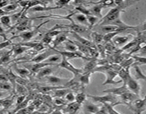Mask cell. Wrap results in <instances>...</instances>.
Instances as JSON below:
<instances>
[{
  "label": "cell",
  "mask_w": 146,
  "mask_h": 114,
  "mask_svg": "<svg viewBox=\"0 0 146 114\" xmlns=\"http://www.w3.org/2000/svg\"><path fill=\"white\" fill-rule=\"evenodd\" d=\"M137 1H114L115 7H113L106 14V15L103 17L102 19L98 23V26L108 25L113 22L116 19L121 17V14L125 11L127 7L132 6Z\"/></svg>",
  "instance_id": "1"
},
{
  "label": "cell",
  "mask_w": 146,
  "mask_h": 114,
  "mask_svg": "<svg viewBox=\"0 0 146 114\" xmlns=\"http://www.w3.org/2000/svg\"><path fill=\"white\" fill-rule=\"evenodd\" d=\"M94 102L100 103L103 105L105 103H108L112 105L113 106H115L121 104V101H118L117 95H113L111 93H106L105 95H87Z\"/></svg>",
  "instance_id": "2"
},
{
  "label": "cell",
  "mask_w": 146,
  "mask_h": 114,
  "mask_svg": "<svg viewBox=\"0 0 146 114\" xmlns=\"http://www.w3.org/2000/svg\"><path fill=\"white\" fill-rule=\"evenodd\" d=\"M48 22H49V20H47V21H44V22H42L41 24H40L39 25L37 26L36 27H34L33 29L30 30V31H24V32L20 33V34H19L18 35H14L11 38H10V39H13V38H17V37H20V38L24 41V42L30 41V40H31L33 37L36 36L38 35V34L41 33V31H40L41 27Z\"/></svg>",
  "instance_id": "3"
},
{
  "label": "cell",
  "mask_w": 146,
  "mask_h": 114,
  "mask_svg": "<svg viewBox=\"0 0 146 114\" xmlns=\"http://www.w3.org/2000/svg\"><path fill=\"white\" fill-rule=\"evenodd\" d=\"M68 21H70L71 24L68 25H64L66 28H69L71 31H74V32L76 33V34H79L81 36V34H87L88 35V32L91 29L88 27H85V26L81 25V24H78L76 22L74 19H73L72 17H69Z\"/></svg>",
  "instance_id": "4"
},
{
  "label": "cell",
  "mask_w": 146,
  "mask_h": 114,
  "mask_svg": "<svg viewBox=\"0 0 146 114\" xmlns=\"http://www.w3.org/2000/svg\"><path fill=\"white\" fill-rule=\"evenodd\" d=\"M58 53H56V51L54 50V48H52L51 46H49L48 48H46L44 50V51H43L42 53H40V54H36L34 58H32L31 59H30L29 61H28L27 62H31V63H41L44 62L47 58H49L51 56L54 55V54H56Z\"/></svg>",
  "instance_id": "5"
},
{
  "label": "cell",
  "mask_w": 146,
  "mask_h": 114,
  "mask_svg": "<svg viewBox=\"0 0 146 114\" xmlns=\"http://www.w3.org/2000/svg\"><path fill=\"white\" fill-rule=\"evenodd\" d=\"M57 66L67 70V71H68L69 72H71V74H73V75H74V76H79L83 74L82 68H76V67H75L74 65H72V64L69 62V61H68V59H66V58H64V57H62V60H61V62L57 65Z\"/></svg>",
  "instance_id": "6"
},
{
  "label": "cell",
  "mask_w": 146,
  "mask_h": 114,
  "mask_svg": "<svg viewBox=\"0 0 146 114\" xmlns=\"http://www.w3.org/2000/svg\"><path fill=\"white\" fill-rule=\"evenodd\" d=\"M120 97H121V104L125 105L126 106H128L129 108V109L133 111V103L137 99H138L140 96L137 95L136 94L133 93L131 92V91H128V92L123 94Z\"/></svg>",
  "instance_id": "7"
},
{
  "label": "cell",
  "mask_w": 146,
  "mask_h": 114,
  "mask_svg": "<svg viewBox=\"0 0 146 114\" xmlns=\"http://www.w3.org/2000/svg\"><path fill=\"white\" fill-rule=\"evenodd\" d=\"M125 85H127V88H128L131 92L133 93L136 94L137 95L140 96V92H141V85L138 82L135 78H133L131 75V73L129 74L128 76V79H127Z\"/></svg>",
  "instance_id": "8"
},
{
  "label": "cell",
  "mask_w": 146,
  "mask_h": 114,
  "mask_svg": "<svg viewBox=\"0 0 146 114\" xmlns=\"http://www.w3.org/2000/svg\"><path fill=\"white\" fill-rule=\"evenodd\" d=\"M53 48V47H52ZM56 53L61 54L62 56V57H64L66 59L71 60L74 59V58H81L83 60H87V61H89L91 58H87L86 56L83 55L81 53H80L79 51H76V52H71V51H61L59 50L56 49V48H54Z\"/></svg>",
  "instance_id": "9"
},
{
  "label": "cell",
  "mask_w": 146,
  "mask_h": 114,
  "mask_svg": "<svg viewBox=\"0 0 146 114\" xmlns=\"http://www.w3.org/2000/svg\"><path fill=\"white\" fill-rule=\"evenodd\" d=\"M105 74L106 76V79L104 81V83H103V85H108V84H111V85H117V84H119L120 83L123 82L122 80H120V81H115V78L118 75V73L116 71H113V70L111 68L108 70H107L104 73Z\"/></svg>",
  "instance_id": "10"
},
{
  "label": "cell",
  "mask_w": 146,
  "mask_h": 114,
  "mask_svg": "<svg viewBox=\"0 0 146 114\" xmlns=\"http://www.w3.org/2000/svg\"><path fill=\"white\" fill-rule=\"evenodd\" d=\"M24 66H25V68H27L30 71V74H37L40 70L42 69L44 67L48 66H57V65H56V64L46 62L34 63V64H25Z\"/></svg>",
  "instance_id": "11"
},
{
  "label": "cell",
  "mask_w": 146,
  "mask_h": 114,
  "mask_svg": "<svg viewBox=\"0 0 146 114\" xmlns=\"http://www.w3.org/2000/svg\"><path fill=\"white\" fill-rule=\"evenodd\" d=\"M46 79L50 84H51L52 85H55V86H66L67 83L70 81V79H68V78H61V77L54 75L46 76Z\"/></svg>",
  "instance_id": "12"
},
{
  "label": "cell",
  "mask_w": 146,
  "mask_h": 114,
  "mask_svg": "<svg viewBox=\"0 0 146 114\" xmlns=\"http://www.w3.org/2000/svg\"><path fill=\"white\" fill-rule=\"evenodd\" d=\"M146 111V94L143 99L138 98L133 105V111L135 114H142Z\"/></svg>",
  "instance_id": "13"
},
{
  "label": "cell",
  "mask_w": 146,
  "mask_h": 114,
  "mask_svg": "<svg viewBox=\"0 0 146 114\" xmlns=\"http://www.w3.org/2000/svg\"><path fill=\"white\" fill-rule=\"evenodd\" d=\"M101 107H100L99 105L88 101H86L84 103V105H83L84 114H94L98 112L101 110Z\"/></svg>",
  "instance_id": "14"
},
{
  "label": "cell",
  "mask_w": 146,
  "mask_h": 114,
  "mask_svg": "<svg viewBox=\"0 0 146 114\" xmlns=\"http://www.w3.org/2000/svg\"><path fill=\"white\" fill-rule=\"evenodd\" d=\"M104 8H106V7H104V4H102V1H94V7H92L90 9L91 15L100 19H102L104 17H103L101 11H102L103 9Z\"/></svg>",
  "instance_id": "15"
},
{
  "label": "cell",
  "mask_w": 146,
  "mask_h": 114,
  "mask_svg": "<svg viewBox=\"0 0 146 114\" xmlns=\"http://www.w3.org/2000/svg\"><path fill=\"white\" fill-rule=\"evenodd\" d=\"M21 46H24L28 47V48H32L33 50L36 51V52L38 51H44L46 49L45 45L42 44L41 42H38V41H27V42H21L18 43Z\"/></svg>",
  "instance_id": "16"
},
{
  "label": "cell",
  "mask_w": 146,
  "mask_h": 114,
  "mask_svg": "<svg viewBox=\"0 0 146 114\" xmlns=\"http://www.w3.org/2000/svg\"><path fill=\"white\" fill-rule=\"evenodd\" d=\"M70 34H72V36L76 38V41H78V43L81 44L82 45L86 46L88 47V48H96V45L93 41H91L90 40L87 39L85 37L79 35V34H76V33L74 32V31H70Z\"/></svg>",
  "instance_id": "17"
},
{
  "label": "cell",
  "mask_w": 146,
  "mask_h": 114,
  "mask_svg": "<svg viewBox=\"0 0 146 114\" xmlns=\"http://www.w3.org/2000/svg\"><path fill=\"white\" fill-rule=\"evenodd\" d=\"M128 91H130L128 90V88H127V85H124L123 84V85L121 87L108 88V89L104 90L103 92H104V93H111L113 94V95H117V96H121L123 94L125 93L128 92Z\"/></svg>",
  "instance_id": "18"
},
{
  "label": "cell",
  "mask_w": 146,
  "mask_h": 114,
  "mask_svg": "<svg viewBox=\"0 0 146 114\" xmlns=\"http://www.w3.org/2000/svg\"><path fill=\"white\" fill-rule=\"evenodd\" d=\"M131 34H128L125 36H116L115 38L113 39L112 42L113 43L114 45L117 47L123 46L126 45L130 41L131 38Z\"/></svg>",
  "instance_id": "19"
},
{
  "label": "cell",
  "mask_w": 146,
  "mask_h": 114,
  "mask_svg": "<svg viewBox=\"0 0 146 114\" xmlns=\"http://www.w3.org/2000/svg\"><path fill=\"white\" fill-rule=\"evenodd\" d=\"M81 105L77 103L76 102H73L68 103L66 108L64 109V114H77L81 108Z\"/></svg>",
  "instance_id": "20"
},
{
  "label": "cell",
  "mask_w": 146,
  "mask_h": 114,
  "mask_svg": "<svg viewBox=\"0 0 146 114\" xmlns=\"http://www.w3.org/2000/svg\"><path fill=\"white\" fill-rule=\"evenodd\" d=\"M100 33L102 34H109V33L113 32H117V31H121V32H125L123 30H121L119 27H116L114 25H104L100 26Z\"/></svg>",
  "instance_id": "21"
},
{
  "label": "cell",
  "mask_w": 146,
  "mask_h": 114,
  "mask_svg": "<svg viewBox=\"0 0 146 114\" xmlns=\"http://www.w3.org/2000/svg\"><path fill=\"white\" fill-rule=\"evenodd\" d=\"M97 64H98V61H97L96 58H91L86 64L82 68L83 70V74H86V73L92 72L94 71L96 68L97 67Z\"/></svg>",
  "instance_id": "22"
},
{
  "label": "cell",
  "mask_w": 146,
  "mask_h": 114,
  "mask_svg": "<svg viewBox=\"0 0 146 114\" xmlns=\"http://www.w3.org/2000/svg\"><path fill=\"white\" fill-rule=\"evenodd\" d=\"M92 72L86 73V74H82L79 76H75L77 78L79 84H81L82 86H84L86 85H89L90 81H91V77Z\"/></svg>",
  "instance_id": "23"
},
{
  "label": "cell",
  "mask_w": 146,
  "mask_h": 114,
  "mask_svg": "<svg viewBox=\"0 0 146 114\" xmlns=\"http://www.w3.org/2000/svg\"><path fill=\"white\" fill-rule=\"evenodd\" d=\"M73 17H74V19H75V20L76 21V23L89 28V23H88L87 16L82 14H80V13H78L76 11V14H74Z\"/></svg>",
  "instance_id": "24"
},
{
  "label": "cell",
  "mask_w": 146,
  "mask_h": 114,
  "mask_svg": "<svg viewBox=\"0 0 146 114\" xmlns=\"http://www.w3.org/2000/svg\"><path fill=\"white\" fill-rule=\"evenodd\" d=\"M66 33H64V34H59L58 36L55 37V38L54 39L52 42V46L54 48H56V47L59 46L61 44H64L66 41L68 40V37H67Z\"/></svg>",
  "instance_id": "25"
},
{
  "label": "cell",
  "mask_w": 146,
  "mask_h": 114,
  "mask_svg": "<svg viewBox=\"0 0 146 114\" xmlns=\"http://www.w3.org/2000/svg\"><path fill=\"white\" fill-rule=\"evenodd\" d=\"M13 56L12 57L15 58L17 56L20 55V54H23L25 51H28L29 48L28 47L24 46H21L19 44H13Z\"/></svg>",
  "instance_id": "26"
},
{
  "label": "cell",
  "mask_w": 146,
  "mask_h": 114,
  "mask_svg": "<svg viewBox=\"0 0 146 114\" xmlns=\"http://www.w3.org/2000/svg\"><path fill=\"white\" fill-rule=\"evenodd\" d=\"M53 66H48L44 67L42 69L40 70L36 74L37 78H46V76L51 75L53 73Z\"/></svg>",
  "instance_id": "27"
},
{
  "label": "cell",
  "mask_w": 146,
  "mask_h": 114,
  "mask_svg": "<svg viewBox=\"0 0 146 114\" xmlns=\"http://www.w3.org/2000/svg\"><path fill=\"white\" fill-rule=\"evenodd\" d=\"M58 9L61 8L57 6H37V7L31 8V9H29V11L32 12H43V11H48L50 10Z\"/></svg>",
  "instance_id": "28"
},
{
  "label": "cell",
  "mask_w": 146,
  "mask_h": 114,
  "mask_svg": "<svg viewBox=\"0 0 146 114\" xmlns=\"http://www.w3.org/2000/svg\"><path fill=\"white\" fill-rule=\"evenodd\" d=\"M91 38H92L93 42H94L96 45L103 44L104 34H101V33L98 32V31H92V32L91 33Z\"/></svg>",
  "instance_id": "29"
},
{
  "label": "cell",
  "mask_w": 146,
  "mask_h": 114,
  "mask_svg": "<svg viewBox=\"0 0 146 114\" xmlns=\"http://www.w3.org/2000/svg\"><path fill=\"white\" fill-rule=\"evenodd\" d=\"M64 47L66 51H71V52H76V51H78L76 45L75 43L72 40L68 39V40L65 43H64Z\"/></svg>",
  "instance_id": "30"
},
{
  "label": "cell",
  "mask_w": 146,
  "mask_h": 114,
  "mask_svg": "<svg viewBox=\"0 0 146 114\" xmlns=\"http://www.w3.org/2000/svg\"><path fill=\"white\" fill-rule=\"evenodd\" d=\"M14 71H16V73L18 74L19 76L21 77V78H26L27 77H28L29 76L31 75V74H30V71H29L27 68H18V67H17V66L16 65V64L14 66Z\"/></svg>",
  "instance_id": "31"
},
{
  "label": "cell",
  "mask_w": 146,
  "mask_h": 114,
  "mask_svg": "<svg viewBox=\"0 0 146 114\" xmlns=\"http://www.w3.org/2000/svg\"><path fill=\"white\" fill-rule=\"evenodd\" d=\"M71 91V89L68 88H59V89H56L54 91V95H53V98H64L65 95L68 93V92Z\"/></svg>",
  "instance_id": "32"
},
{
  "label": "cell",
  "mask_w": 146,
  "mask_h": 114,
  "mask_svg": "<svg viewBox=\"0 0 146 114\" xmlns=\"http://www.w3.org/2000/svg\"><path fill=\"white\" fill-rule=\"evenodd\" d=\"M62 60V56L59 54H54V55L51 56L48 58H47L44 62L46 63H50V64H56V65H58L60 62Z\"/></svg>",
  "instance_id": "33"
},
{
  "label": "cell",
  "mask_w": 146,
  "mask_h": 114,
  "mask_svg": "<svg viewBox=\"0 0 146 114\" xmlns=\"http://www.w3.org/2000/svg\"><path fill=\"white\" fill-rule=\"evenodd\" d=\"M14 91H16V93L19 95H27V94L29 93V89L27 88V86L19 84H17L16 85Z\"/></svg>",
  "instance_id": "34"
},
{
  "label": "cell",
  "mask_w": 146,
  "mask_h": 114,
  "mask_svg": "<svg viewBox=\"0 0 146 114\" xmlns=\"http://www.w3.org/2000/svg\"><path fill=\"white\" fill-rule=\"evenodd\" d=\"M13 56V48L11 50H8L4 53V55L0 58V66L2 64H5V63L9 62L11 59V57Z\"/></svg>",
  "instance_id": "35"
},
{
  "label": "cell",
  "mask_w": 146,
  "mask_h": 114,
  "mask_svg": "<svg viewBox=\"0 0 146 114\" xmlns=\"http://www.w3.org/2000/svg\"><path fill=\"white\" fill-rule=\"evenodd\" d=\"M121 33L122 32H121V31H117V32H113L105 34L104 36V41H103V44H108V43L112 42L113 39L116 36H118V34H121Z\"/></svg>",
  "instance_id": "36"
},
{
  "label": "cell",
  "mask_w": 146,
  "mask_h": 114,
  "mask_svg": "<svg viewBox=\"0 0 146 114\" xmlns=\"http://www.w3.org/2000/svg\"><path fill=\"white\" fill-rule=\"evenodd\" d=\"M0 23H1V24L4 25V27L11 28V15H5L0 17Z\"/></svg>",
  "instance_id": "37"
},
{
  "label": "cell",
  "mask_w": 146,
  "mask_h": 114,
  "mask_svg": "<svg viewBox=\"0 0 146 114\" xmlns=\"http://www.w3.org/2000/svg\"><path fill=\"white\" fill-rule=\"evenodd\" d=\"M86 97L87 95L85 93V92L83 91L76 94L75 101L77 103L80 104V105H82V104H84V103L86 101Z\"/></svg>",
  "instance_id": "38"
},
{
  "label": "cell",
  "mask_w": 146,
  "mask_h": 114,
  "mask_svg": "<svg viewBox=\"0 0 146 114\" xmlns=\"http://www.w3.org/2000/svg\"><path fill=\"white\" fill-rule=\"evenodd\" d=\"M18 7H19V4H17V1H11V2L10 1V3L8 4V5L6 6L5 7L3 8V10H4L5 12L9 13L11 12V11H15V10L18 8Z\"/></svg>",
  "instance_id": "39"
},
{
  "label": "cell",
  "mask_w": 146,
  "mask_h": 114,
  "mask_svg": "<svg viewBox=\"0 0 146 114\" xmlns=\"http://www.w3.org/2000/svg\"><path fill=\"white\" fill-rule=\"evenodd\" d=\"M75 10L77 11V12H80V14H84L86 16H90L91 15V13L90 9H88L86 7H84V5H79L75 7Z\"/></svg>",
  "instance_id": "40"
},
{
  "label": "cell",
  "mask_w": 146,
  "mask_h": 114,
  "mask_svg": "<svg viewBox=\"0 0 146 114\" xmlns=\"http://www.w3.org/2000/svg\"><path fill=\"white\" fill-rule=\"evenodd\" d=\"M25 11V9H22L19 12H17V13H14V14H11V22L13 24H15L18 21V20L19 19L20 17H21L22 14L24 13V11Z\"/></svg>",
  "instance_id": "41"
},
{
  "label": "cell",
  "mask_w": 146,
  "mask_h": 114,
  "mask_svg": "<svg viewBox=\"0 0 146 114\" xmlns=\"http://www.w3.org/2000/svg\"><path fill=\"white\" fill-rule=\"evenodd\" d=\"M96 48L98 51L99 56H101V58H104L106 57V50L105 44H100L96 45Z\"/></svg>",
  "instance_id": "42"
},
{
  "label": "cell",
  "mask_w": 146,
  "mask_h": 114,
  "mask_svg": "<svg viewBox=\"0 0 146 114\" xmlns=\"http://www.w3.org/2000/svg\"><path fill=\"white\" fill-rule=\"evenodd\" d=\"M13 101H14V96H11V98H3L2 107L4 109H8L12 104Z\"/></svg>",
  "instance_id": "43"
},
{
  "label": "cell",
  "mask_w": 146,
  "mask_h": 114,
  "mask_svg": "<svg viewBox=\"0 0 146 114\" xmlns=\"http://www.w3.org/2000/svg\"><path fill=\"white\" fill-rule=\"evenodd\" d=\"M87 18H88V23H89V28L91 29L96 24L97 22H99L98 19H99L97 18V17H94V16L92 15H90V16H87Z\"/></svg>",
  "instance_id": "44"
},
{
  "label": "cell",
  "mask_w": 146,
  "mask_h": 114,
  "mask_svg": "<svg viewBox=\"0 0 146 114\" xmlns=\"http://www.w3.org/2000/svg\"><path fill=\"white\" fill-rule=\"evenodd\" d=\"M53 103H54V105H56L58 107L64 106V105H67V103H68L66 102V101L64 98H54V99H53Z\"/></svg>",
  "instance_id": "45"
},
{
  "label": "cell",
  "mask_w": 146,
  "mask_h": 114,
  "mask_svg": "<svg viewBox=\"0 0 146 114\" xmlns=\"http://www.w3.org/2000/svg\"><path fill=\"white\" fill-rule=\"evenodd\" d=\"M64 99H65L66 101V102L68 103H70L75 102L76 95H74V93L71 91L70 92H68V93L65 95V97H64Z\"/></svg>",
  "instance_id": "46"
},
{
  "label": "cell",
  "mask_w": 146,
  "mask_h": 114,
  "mask_svg": "<svg viewBox=\"0 0 146 114\" xmlns=\"http://www.w3.org/2000/svg\"><path fill=\"white\" fill-rule=\"evenodd\" d=\"M53 41H54V39H53L52 37H51L50 36H48L47 34H44V37L41 38V42L42 43V44H44V45L49 46V44H51V43H52Z\"/></svg>",
  "instance_id": "47"
},
{
  "label": "cell",
  "mask_w": 146,
  "mask_h": 114,
  "mask_svg": "<svg viewBox=\"0 0 146 114\" xmlns=\"http://www.w3.org/2000/svg\"><path fill=\"white\" fill-rule=\"evenodd\" d=\"M103 105H104V106L106 108L107 111H108V114H121V113L115 111V108H114V106H113V105H111V104L105 103Z\"/></svg>",
  "instance_id": "48"
},
{
  "label": "cell",
  "mask_w": 146,
  "mask_h": 114,
  "mask_svg": "<svg viewBox=\"0 0 146 114\" xmlns=\"http://www.w3.org/2000/svg\"><path fill=\"white\" fill-rule=\"evenodd\" d=\"M56 6L60 7L61 9L64 8V7H66L70 4L71 1H67V0H58V1H54Z\"/></svg>",
  "instance_id": "49"
},
{
  "label": "cell",
  "mask_w": 146,
  "mask_h": 114,
  "mask_svg": "<svg viewBox=\"0 0 146 114\" xmlns=\"http://www.w3.org/2000/svg\"><path fill=\"white\" fill-rule=\"evenodd\" d=\"M12 85L11 84H9L8 82H2L0 81V88L4 91H10L12 88Z\"/></svg>",
  "instance_id": "50"
},
{
  "label": "cell",
  "mask_w": 146,
  "mask_h": 114,
  "mask_svg": "<svg viewBox=\"0 0 146 114\" xmlns=\"http://www.w3.org/2000/svg\"><path fill=\"white\" fill-rule=\"evenodd\" d=\"M13 45V43L11 41V39H8L7 41H4L2 42H0V51L3 50L4 48H5L6 47L9 46Z\"/></svg>",
  "instance_id": "51"
},
{
  "label": "cell",
  "mask_w": 146,
  "mask_h": 114,
  "mask_svg": "<svg viewBox=\"0 0 146 114\" xmlns=\"http://www.w3.org/2000/svg\"><path fill=\"white\" fill-rule=\"evenodd\" d=\"M27 98V95H19L17 98V101H16V106L18 105L19 104L21 103L22 102H24Z\"/></svg>",
  "instance_id": "52"
},
{
  "label": "cell",
  "mask_w": 146,
  "mask_h": 114,
  "mask_svg": "<svg viewBox=\"0 0 146 114\" xmlns=\"http://www.w3.org/2000/svg\"><path fill=\"white\" fill-rule=\"evenodd\" d=\"M29 1H17V3L19 4V6L22 7V9H27V7H28V4Z\"/></svg>",
  "instance_id": "53"
},
{
  "label": "cell",
  "mask_w": 146,
  "mask_h": 114,
  "mask_svg": "<svg viewBox=\"0 0 146 114\" xmlns=\"http://www.w3.org/2000/svg\"><path fill=\"white\" fill-rule=\"evenodd\" d=\"M94 114H108V111H107L106 108L104 105H102L101 110H100L98 112L96 113H94Z\"/></svg>",
  "instance_id": "54"
},
{
  "label": "cell",
  "mask_w": 146,
  "mask_h": 114,
  "mask_svg": "<svg viewBox=\"0 0 146 114\" xmlns=\"http://www.w3.org/2000/svg\"><path fill=\"white\" fill-rule=\"evenodd\" d=\"M10 3L9 1H5V0H0V9H3L6 6L8 5Z\"/></svg>",
  "instance_id": "55"
},
{
  "label": "cell",
  "mask_w": 146,
  "mask_h": 114,
  "mask_svg": "<svg viewBox=\"0 0 146 114\" xmlns=\"http://www.w3.org/2000/svg\"><path fill=\"white\" fill-rule=\"evenodd\" d=\"M0 81H2V82H8L9 79L5 74H0Z\"/></svg>",
  "instance_id": "56"
},
{
  "label": "cell",
  "mask_w": 146,
  "mask_h": 114,
  "mask_svg": "<svg viewBox=\"0 0 146 114\" xmlns=\"http://www.w3.org/2000/svg\"><path fill=\"white\" fill-rule=\"evenodd\" d=\"M140 56L146 57V45L144 47H143L142 49L140 51Z\"/></svg>",
  "instance_id": "57"
},
{
  "label": "cell",
  "mask_w": 146,
  "mask_h": 114,
  "mask_svg": "<svg viewBox=\"0 0 146 114\" xmlns=\"http://www.w3.org/2000/svg\"><path fill=\"white\" fill-rule=\"evenodd\" d=\"M8 14V13L5 12V11L3 10V9H0V17H3V16H5V15H7Z\"/></svg>",
  "instance_id": "58"
},
{
  "label": "cell",
  "mask_w": 146,
  "mask_h": 114,
  "mask_svg": "<svg viewBox=\"0 0 146 114\" xmlns=\"http://www.w3.org/2000/svg\"><path fill=\"white\" fill-rule=\"evenodd\" d=\"M31 114H48L46 113H43L41 112V111H38V110H36V111H34Z\"/></svg>",
  "instance_id": "59"
},
{
  "label": "cell",
  "mask_w": 146,
  "mask_h": 114,
  "mask_svg": "<svg viewBox=\"0 0 146 114\" xmlns=\"http://www.w3.org/2000/svg\"><path fill=\"white\" fill-rule=\"evenodd\" d=\"M4 95H5V92H3V91H0V98H1V97L4 96Z\"/></svg>",
  "instance_id": "60"
},
{
  "label": "cell",
  "mask_w": 146,
  "mask_h": 114,
  "mask_svg": "<svg viewBox=\"0 0 146 114\" xmlns=\"http://www.w3.org/2000/svg\"><path fill=\"white\" fill-rule=\"evenodd\" d=\"M2 103L3 99H0V107H2Z\"/></svg>",
  "instance_id": "61"
},
{
  "label": "cell",
  "mask_w": 146,
  "mask_h": 114,
  "mask_svg": "<svg viewBox=\"0 0 146 114\" xmlns=\"http://www.w3.org/2000/svg\"><path fill=\"white\" fill-rule=\"evenodd\" d=\"M143 24V25H146V20L145 21V22H144Z\"/></svg>",
  "instance_id": "62"
},
{
  "label": "cell",
  "mask_w": 146,
  "mask_h": 114,
  "mask_svg": "<svg viewBox=\"0 0 146 114\" xmlns=\"http://www.w3.org/2000/svg\"><path fill=\"white\" fill-rule=\"evenodd\" d=\"M1 114H4V113H1Z\"/></svg>",
  "instance_id": "63"
}]
</instances>
